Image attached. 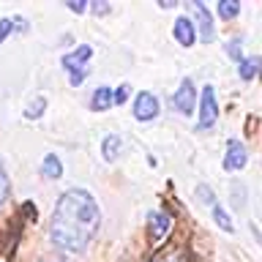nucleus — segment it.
<instances>
[{"mask_svg": "<svg viewBox=\"0 0 262 262\" xmlns=\"http://www.w3.org/2000/svg\"><path fill=\"white\" fill-rule=\"evenodd\" d=\"M159 112H161L159 98H156L150 90H139L134 104H131V115H134L139 123H150V120L159 118Z\"/></svg>", "mask_w": 262, "mask_h": 262, "instance_id": "nucleus-4", "label": "nucleus"}, {"mask_svg": "<svg viewBox=\"0 0 262 262\" xmlns=\"http://www.w3.org/2000/svg\"><path fill=\"white\" fill-rule=\"evenodd\" d=\"M11 25H14V33H28L30 30V25L25 16H11Z\"/></svg>", "mask_w": 262, "mask_h": 262, "instance_id": "nucleus-22", "label": "nucleus"}, {"mask_svg": "<svg viewBox=\"0 0 262 262\" xmlns=\"http://www.w3.org/2000/svg\"><path fill=\"white\" fill-rule=\"evenodd\" d=\"M38 169H41V175H44V178H49V180H57V178L63 175V164H60V159H57L55 153H47Z\"/></svg>", "mask_w": 262, "mask_h": 262, "instance_id": "nucleus-11", "label": "nucleus"}, {"mask_svg": "<svg viewBox=\"0 0 262 262\" xmlns=\"http://www.w3.org/2000/svg\"><path fill=\"white\" fill-rule=\"evenodd\" d=\"M120 153V137L118 134H110L101 139V159L104 161H115Z\"/></svg>", "mask_w": 262, "mask_h": 262, "instance_id": "nucleus-12", "label": "nucleus"}, {"mask_svg": "<svg viewBox=\"0 0 262 262\" xmlns=\"http://www.w3.org/2000/svg\"><path fill=\"white\" fill-rule=\"evenodd\" d=\"M229 191H232V205H235V210H243V208H246V186L237 183V180H232Z\"/></svg>", "mask_w": 262, "mask_h": 262, "instance_id": "nucleus-16", "label": "nucleus"}, {"mask_svg": "<svg viewBox=\"0 0 262 262\" xmlns=\"http://www.w3.org/2000/svg\"><path fill=\"white\" fill-rule=\"evenodd\" d=\"M188 8H191L194 19H196L194 33L205 41V44H210V41L216 38V25H213V16H210V11H208V6H205V3H191Z\"/></svg>", "mask_w": 262, "mask_h": 262, "instance_id": "nucleus-6", "label": "nucleus"}, {"mask_svg": "<svg viewBox=\"0 0 262 262\" xmlns=\"http://www.w3.org/2000/svg\"><path fill=\"white\" fill-rule=\"evenodd\" d=\"M112 104H115V88H110V85H98L93 90V96H90V110L93 112H104Z\"/></svg>", "mask_w": 262, "mask_h": 262, "instance_id": "nucleus-9", "label": "nucleus"}, {"mask_svg": "<svg viewBox=\"0 0 262 262\" xmlns=\"http://www.w3.org/2000/svg\"><path fill=\"white\" fill-rule=\"evenodd\" d=\"M169 227H172V219L164 210L150 213V237H153V241H161V237L169 232Z\"/></svg>", "mask_w": 262, "mask_h": 262, "instance_id": "nucleus-10", "label": "nucleus"}, {"mask_svg": "<svg viewBox=\"0 0 262 262\" xmlns=\"http://www.w3.org/2000/svg\"><path fill=\"white\" fill-rule=\"evenodd\" d=\"M90 57H93V47H90V44H82V47L74 49V52H66V55H63L60 66H63V71L69 74V79H71L74 88L82 85V82H85V77L90 74V66H88Z\"/></svg>", "mask_w": 262, "mask_h": 262, "instance_id": "nucleus-2", "label": "nucleus"}, {"mask_svg": "<svg viewBox=\"0 0 262 262\" xmlns=\"http://www.w3.org/2000/svg\"><path fill=\"white\" fill-rule=\"evenodd\" d=\"M14 33V25H11V16H6V19H0V44Z\"/></svg>", "mask_w": 262, "mask_h": 262, "instance_id": "nucleus-21", "label": "nucleus"}, {"mask_svg": "<svg viewBox=\"0 0 262 262\" xmlns=\"http://www.w3.org/2000/svg\"><path fill=\"white\" fill-rule=\"evenodd\" d=\"M219 123V101L210 85L202 88L200 93V106H196V131H210Z\"/></svg>", "mask_w": 262, "mask_h": 262, "instance_id": "nucleus-3", "label": "nucleus"}, {"mask_svg": "<svg viewBox=\"0 0 262 262\" xmlns=\"http://www.w3.org/2000/svg\"><path fill=\"white\" fill-rule=\"evenodd\" d=\"M159 262H178L175 257H167V259H159Z\"/></svg>", "mask_w": 262, "mask_h": 262, "instance_id": "nucleus-26", "label": "nucleus"}, {"mask_svg": "<svg viewBox=\"0 0 262 262\" xmlns=\"http://www.w3.org/2000/svg\"><path fill=\"white\" fill-rule=\"evenodd\" d=\"M227 55L232 57L235 63H241V60H243V38H229V44H227Z\"/></svg>", "mask_w": 262, "mask_h": 262, "instance_id": "nucleus-19", "label": "nucleus"}, {"mask_svg": "<svg viewBox=\"0 0 262 262\" xmlns=\"http://www.w3.org/2000/svg\"><path fill=\"white\" fill-rule=\"evenodd\" d=\"M8 188H11V180H8V169H6V161L0 159V205L6 202V196H8Z\"/></svg>", "mask_w": 262, "mask_h": 262, "instance_id": "nucleus-18", "label": "nucleus"}, {"mask_svg": "<svg viewBox=\"0 0 262 262\" xmlns=\"http://www.w3.org/2000/svg\"><path fill=\"white\" fill-rule=\"evenodd\" d=\"M88 8H90V11H96V14H110V11H112L106 3H90Z\"/></svg>", "mask_w": 262, "mask_h": 262, "instance_id": "nucleus-24", "label": "nucleus"}, {"mask_svg": "<svg viewBox=\"0 0 262 262\" xmlns=\"http://www.w3.org/2000/svg\"><path fill=\"white\" fill-rule=\"evenodd\" d=\"M213 221H216V227L221 229V232H235L232 219H229V213L221 208V205H213Z\"/></svg>", "mask_w": 262, "mask_h": 262, "instance_id": "nucleus-14", "label": "nucleus"}, {"mask_svg": "<svg viewBox=\"0 0 262 262\" xmlns=\"http://www.w3.org/2000/svg\"><path fill=\"white\" fill-rule=\"evenodd\" d=\"M44 110H47V98L44 96H36L28 104V110H25V118H28V120H38L41 115H44Z\"/></svg>", "mask_w": 262, "mask_h": 262, "instance_id": "nucleus-15", "label": "nucleus"}, {"mask_svg": "<svg viewBox=\"0 0 262 262\" xmlns=\"http://www.w3.org/2000/svg\"><path fill=\"white\" fill-rule=\"evenodd\" d=\"M196 196H200L202 205H210V208L216 205V194H213V188H210L208 183H200V186H196Z\"/></svg>", "mask_w": 262, "mask_h": 262, "instance_id": "nucleus-20", "label": "nucleus"}, {"mask_svg": "<svg viewBox=\"0 0 262 262\" xmlns=\"http://www.w3.org/2000/svg\"><path fill=\"white\" fill-rule=\"evenodd\" d=\"M69 8L77 11V14H82V11H88V3H69Z\"/></svg>", "mask_w": 262, "mask_h": 262, "instance_id": "nucleus-25", "label": "nucleus"}, {"mask_svg": "<svg viewBox=\"0 0 262 262\" xmlns=\"http://www.w3.org/2000/svg\"><path fill=\"white\" fill-rule=\"evenodd\" d=\"M172 36H175V41L183 49L188 47H194V41H196V33H194V22L188 19V16H178L175 22H172Z\"/></svg>", "mask_w": 262, "mask_h": 262, "instance_id": "nucleus-8", "label": "nucleus"}, {"mask_svg": "<svg viewBox=\"0 0 262 262\" xmlns=\"http://www.w3.org/2000/svg\"><path fill=\"white\" fill-rule=\"evenodd\" d=\"M249 164V150L241 139H229L227 142V153H224V169L227 172H241Z\"/></svg>", "mask_w": 262, "mask_h": 262, "instance_id": "nucleus-7", "label": "nucleus"}, {"mask_svg": "<svg viewBox=\"0 0 262 262\" xmlns=\"http://www.w3.org/2000/svg\"><path fill=\"white\" fill-rule=\"evenodd\" d=\"M172 106H175L180 115H191L196 110V88H194V79H188V77L180 79V88L172 93Z\"/></svg>", "mask_w": 262, "mask_h": 262, "instance_id": "nucleus-5", "label": "nucleus"}, {"mask_svg": "<svg viewBox=\"0 0 262 262\" xmlns=\"http://www.w3.org/2000/svg\"><path fill=\"white\" fill-rule=\"evenodd\" d=\"M216 14L221 16V19H235V16L241 14V3H227V0H221V3L216 6Z\"/></svg>", "mask_w": 262, "mask_h": 262, "instance_id": "nucleus-17", "label": "nucleus"}, {"mask_svg": "<svg viewBox=\"0 0 262 262\" xmlns=\"http://www.w3.org/2000/svg\"><path fill=\"white\" fill-rule=\"evenodd\" d=\"M101 227V210L88 188H69L60 194L49 221V241L66 254H82Z\"/></svg>", "mask_w": 262, "mask_h": 262, "instance_id": "nucleus-1", "label": "nucleus"}, {"mask_svg": "<svg viewBox=\"0 0 262 262\" xmlns=\"http://www.w3.org/2000/svg\"><path fill=\"white\" fill-rule=\"evenodd\" d=\"M126 98H128V85H120L115 90V104H126Z\"/></svg>", "mask_w": 262, "mask_h": 262, "instance_id": "nucleus-23", "label": "nucleus"}, {"mask_svg": "<svg viewBox=\"0 0 262 262\" xmlns=\"http://www.w3.org/2000/svg\"><path fill=\"white\" fill-rule=\"evenodd\" d=\"M257 71H259V57H243V60L237 63V77L243 82H251L257 77Z\"/></svg>", "mask_w": 262, "mask_h": 262, "instance_id": "nucleus-13", "label": "nucleus"}]
</instances>
